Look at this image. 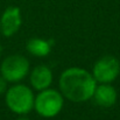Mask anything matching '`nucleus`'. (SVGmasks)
Returning <instances> with one entry per match:
<instances>
[{
  "mask_svg": "<svg viewBox=\"0 0 120 120\" xmlns=\"http://www.w3.org/2000/svg\"><path fill=\"white\" fill-rule=\"evenodd\" d=\"M97 82L92 74L79 67L65 69L58 78L60 92L72 103H85L93 96Z\"/></svg>",
  "mask_w": 120,
  "mask_h": 120,
  "instance_id": "nucleus-1",
  "label": "nucleus"
},
{
  "mask_svg": "<svg viewBox=\"0 0 120 120\" xmlns=\"http://www.w3.org/2000/svg\"><path fill=\"white\" fill-rule=\"evenodd\" d=\"M34 90L26 84L15 83L7 87L5 103L8 110L18 116H26L34 110Z\"/></svg>",
  "mask_w": 120,
  "mask_h": 120,
  "instance_id": "nucleus-2",
  "label": "nucleus"
},
{
  "mask_svg": "<svg viewBox=\"0 0 120 120\" xmlns=\"http://www.w3.org/2000/svg\"><path fill=\"white\" fill-rule=\"evenodd\" d=\"M64 106V97L60 90L48 87L39 91L34 100V110L42 118H54L61 113Z\"/></svg>",
  "mask_w": 120,
  "mask_h": 120,
  "instance_id": "nucleus-3",
  "label": "nucleus"
},
{
  "mask_svg": "<svg viewBox=\"0 0 120 120\" xmlns=\"http://www.w3.org/2000/svg\"><path fill=\"white\" fill-rule=\"evenodd\" d=\"M29 61L22 55H9L0 64V76L12 84L23 80L29 75Z\"/></svg>",
  "mask_w": 120,
  "mask_h": 120,
  "instance_id": "nucleus-4",
  "label": "nucleus"
},
{
  "mask_svg": "<svg viewBox=\"0 0 120 120\" xmlns=\"http://www.w3.org/2000/svg\"><path fill=\"white\" fill-rule=\"evenodd\" d=\"M91 74L97 84H112L120 75L119 60L111 55L103 56L94 63Z\"/></svg>",
  "mask_w": 120,
  "mask_h": 120,
  "instance_id": "nucleus-5",
  "label": "nucleus"
},
{
  "mask_svg": "<svg viewBox=\"0 0 120 120\" xmlns=\"http://www.w3.org/2000/svg\"><path fill=\"white\" fill-rule=\"evenodd\" d=\"M22 25L21 11L16 6L7 7L0 16V32L5 38L14 36Z\"/></svg>",
  "mask_w": 120,
  "mask_h": 120,
  "instance_id": "nucleus-6",
  "label": "nucleus"
},
{
  "mask_svg": "<svg viewBox=\"0 0 120 120\" xmlns=\"http://www.w3.org/2000/svg\"><path fill=\"white\" fill-rule=\"evenodd\" d=\"M52 79H54V75L51 69L48 65L40 64L29 71L30 86L33 90L38 92L50 87V85L52 84Z\"/></svg>",
  "mask_w": 120,
  "mask_h": 120,
  "instance_id": "nucleus-7",
  "label": "nucleus"
},
{
  "mask_svg": "<svg viewBox=\"0 0 120 120\" xmlns=\"http://www.w3.org/2000/svg\"><path fill=\"white\" fill-rule=\"evenodd\" d=\"M92 98L98 106L110 109L117 103L118 92L112 84H97Z\"/></svg>",
  "mask_w": 120,
  "mask_h": 120,
  "instance_id": "nucleus-8",
  "label": "nucleus"
},
{
  "mask_svg": "<svg viewBox=\"0 0 120 120\" xmlns=\"http://www.w3.org/2000/svg\"><path fill=\"white\" fill-rule=\"evenodd\" d=\"M51 45H52L51 41L44 40L41 38H33L28 40L26 48H27V51L35 57H45L50 54Z\"/></svg>",
  "mask_w": 120,
  "mask_h": 120,
  "instance_id": "nucleus-9",
  "label": "nucleus"
},
{
  "mask_svg": "<svg viewBox=\"0 0 120 120\" xmlns=\"http://www.w3.org/2000/svg\"><path fill=\"white\" fill-rule=\"evenodd\" d=\"M7 80L5 79L4 77H1L0 76V96L1 94H5V92H6V90H7Z\"/></svg>",
  "mask_w": 120,
  "mask_h": 120,
  "instance_id": "nucleus-10",
  "label": "nucleus"
},
{
  "mask_svg": "<svg viewBox=\"0 0 120 120\" xmlns=\"http://www.w3.org/2000/svg\"><path fill=\"white\" fill-rule=\"evenodd\" d=\"M16 120H30L29 118H26L25 116H20V118H18Z\"/></svg>",
  "mask_w": 120,
  "mask_h": 120,
  "instance_id": "nucleus-11",
  "label": "nucleus"
},
{
  "mask_svg": "<svg viewBox=\"0 0 120 120\" xmlns=\"http://www.w3.org/2000/svg\"><path fill=\"white\" fill-rule=\"evenodd\" d=\"M1 54H2V45L0 44V56H1Z\"/></svg>",
  "mask_w": 120,
  "mask_h": 120,
  "instance_id": "nucleus-12",
  "label": "nucleus"
}]
</instances>
